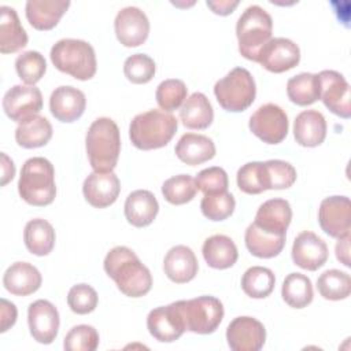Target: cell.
<instances>
[{"mask_svg": "<svg viewBox=\"0 0 351 351\" xmlns=\"http://www.w3.org/2000/svg\"><path fill=\"white\" fill-rule=\"evenodd\" d=\"M293 137L302 147H318L326 137L325 117L317 110H304L293 121Z\"/></svg>", "mask_w": 351, "mask_h": 351, "instance_id": "obj_26", "label": "cell"}, {"mask_svg": "<svg viewBox=\"0 0 351 351\" xmlns=\"http://www.w3.org/2000/svg\"><path fill=\"white\" fill-rule=\"evenodd\" d=\"M128 222L136 228H144L154 222L159 204L155 195L147 189H137L128 195L123 206Z\"/></svg>", "mask_w": 351, "mask_h": 351, "instance_id": "obj_24", "label": "cell"}, {"mask_svg": "<svg viewBox=\"0 0 351 351\" xmlns=\"http://www.w3.org/2000/svg\"><path fill=\"white\" fill-rule=\"evenodd\" d=\"M115 36L125 47H138L148 38L149 21L143 10L134 5L118 11L114 21Z\"/></svg>", "mask_w": 351, "mask_h": 351, "instance_id": "obj_16", "label": "cell"}, {"mask_svg": "<svg viewBox=\"0 0 351 351\" xmlns=\"http://www.w3.org/2000/svg\"><path fill=\"white\" fill-rule=\"evenodd\" d=\"M52 137L51 122L41 115H34L21 123L15 129V140L22 148L44 147Z\"/></svg>", "mask_w": 351, "mask_h": 351, "instance_id": "obj_33", "label": "cell"}, {"mask_svg": "<svg viewBox=\"0 0 351 351\" xmlns=\"http://www.w3.org/2000/svg\"><path fill=\"white\" fill-rule=\"evenodd\" d=\"M214 95L223 110L230 112L244 111L255 100V80L247 69L234 67L215 82Z\"/></svg>", "mask_w": 351, "mask_h": 351, "instance_id": "obj_7", "label": "cell"}, {"mask_svg": "<svg viewBox=\"0 0 351 351\" xmlns=\"http://www.w3.org/2000/svg\"><path fill=\"white\" fill-rule=\"evenodd\" d=\"M273 19L261 5H250L239 16L236 23V36L239 52L248 60L258 62L261 49L271 38Z\"/></svg>", "mask_w": 351, "mask_h": 351, "instance_id": "obj_6", "label": "cell"}, {"mask_svg": "<svg viewBox=\"0 0 351 351\" xmlns=\"http://www.w3.org/2000/svg\"><path fill=\"white\" fill-rule=\"evenodd\" d=\"M103 266L107 276L115 281L123 295L141 298L151 291V271L130 248L125 245L114 247L107 252Z\"/></svg>", "mask_w": 351, "mask_h": 351, "instance_id": "obj_1", "label": "cell"}, {"mask_svg": "<svg viewBox=\"0 0 351 351\" xmlns=\"http://www.w3.org/2000/svg\"><path fill=\"white\" fill-rule=\"evenodd\" d=\"M319 78V99L325 107L341 118L351 117L350 85L343 74L335 70H322Z\"/></svg>", "mask_w": 351, "mask_h": 351, "instance_id": "obj_13", "label": "cell"}, {"mask_svg": "<svg viewBox=\"0 0 351 351\" xmlns=\"http://www.w3.org/2000/svg\"><path fill=\"white\" fill-rule=\"evenodd\" d=\"M236 207V200L228 191L207 193L200 202V210L210 221H223L229 218Z\"/></svg>", "mask_w": 351, "mask_h": 351, "instance_id": "obj_42", "label": "cell"}, {"mask_svg": "<svg viewBox=\"0 0 351 351\" xmlns=\"http://www.w3.org/2000/svg\"><path fill=\"white\" fill-rule=\"evenodd\" d=\"M248 126L252 134L263 143L278 144L287 137L289 122L288 115L280 106L266 103L255 110L250 118Z\"/></svg>", "mask_w": 351, "mask_h": 351, "instance_id": "obj_9", "label": "cell"}, {"mask_svg": "<svg viewBox=\"0 0 351 351\" xmlns=\"http://www.w3.org/2000/svg\"><path fill=\"white\" fill-rule=\"evenodd\" d=\"M291 219L292 208L289 202L285 199L274 197L263 202L259 206L254 223L270 234L285 236Z\"/></svg>", "mask_w": 351, "mask_h": 351, "instance_id": "obj_21", "label": "cell"}, {"mask_svg": "<svg viewBox=\"0 0 351 351\" xmlns=\"http://www.w3.org/2000/svg\"><path fill=\"white\" fill-rule=\"evenodd\" d=\"M300 60V49L298 44L285 37L270 38L261 49L258 63L262 64L270 73H284L295 66Z\"/></svg>", "mask_w": 351, "mask_h": 351, "instance_id": "obj_17", "label": "cell"}, {"mask_svg": "<svg viewBox=\"0 0 351 351\" xmlns=\"http://www.w3.org/2000/svg\"><path fill=\"white\" fill-rule=\"evenodd\" d=\"M55 239V229L47 219L34 218L25 225L23 241L27 251L33 255H48L53 250Z\"/></svg>", "mask_w": 351, "mask_h": 351, "instance_id": "obj_31", "label": "cell"}, {"mask_svg": "<svg viewBox=\"0 0 351 351\" xmlns=\"http://www.w3.org/2000/svg\"><path fill=\"white\" fill-rule=\"evenodd\" d=\"M202 254L206 263L218 270L232 267L239 258L234 241L226 234H213L207 237L203 243Z\"/></svg>", "mask_w": 351, "mask_h": 351, "instance_id": "obj_29", "label": "cell"}, {"mask_svg": "<svg viewBox=\"0 0 351 351\" xmlns=\"http://www.w3.org/2000/svg\"><path fill=\"white\" fill-rule=\"evenodd\" d=\"M99 302L97 292L88 284L73 285L67 293V304L75 314L84 315L92 313Z\"/></svg>", "mask_w": 351, "mask_h": 351, "instance_id": "obj_45", "label": "cell"}, {"mask_svg": "<svg viewBox=\"0 0 351 351\" xmlns=\"http://www.w3.org/2000/svg\"><path fill=\"white\" fill-rule=\"evenodd\" d=\"M195 184L199 191H202L204 195L207 193H217V192H225L228 191L229 180L226 171L219 166H213L203 169L196 174Z\"/></svg>", "mask_w": 351, "mask_h": 351, "instance_id": "obj_46", "label": "cell"}, {"mask_svg": "<svg viewBox=\"0 0 351 351\" xmlns=\"http://www.w3.org/2000/svg\"><path fill=\"white\" fill-rule=\"evenodd\" d=\"M178 128L177 118L163 110H148L137 114L129 125L132 144L143 151L167 145Z\"/></svg>", "mask_w": 351, "mask_h": 351, "instance_id": "obj_3", "label": "cell"}, {"mask_svg": "<svg viewBox=\"0 0 351 351\" xmlns=\"http://www.w3.org/2000/svg\"><path fill=\"white\" fill-rule=\"evenodd\" d=\"M85 93L71 85H62L53 89L49 97L51 114L60 122L77 121L85 111Z\"/></svg>", "mask_w": 351, "mask_h": 351, "instance_id": "obj_20", "label": "cell"}, {"mask_svg": "<svg viewBox=\"0 0 351 351\" xmlns=\"http://www.w3.org/2000/svg\"><path fill=\"white\" fill-rule=\"evenodd\" d=\"M288 99L298 106H310L319 100L318 74L300 73L287 82Z\"/></svg>", "mask_w": 351, "mask_h": 351, "instance_id": "obj_35", "label": "cell"}, {"mask_svg": "<svg viewBox=\"0 0 351 351\" xmlns=\"http://www.w3.org/2000/svg\"><path fill=\"white\" fill-rule=\"evenodd\" d=\"M121 192V182L114 171H92L82 184L85 200L95 208H104L115 203Z\"/></svg>", "mask_w": 351, "mask_h": 351, "instance_id": "obj_19", "label": "cell"}, {"mask_svg": "<svg viewBox=\"0 0 351 351\" xmlns=\"http://www.w3.org/2000/svg\"><path fill=\"white\" fill-rule=\"evenodd\" d=\"M197 192L195 178L189 174H178L167 178L162 185V195L166 202L180 206L191 202Z\"/></svg>", "mask_w": 351, "mask_h": 351, "instance_id": "obj_39", "label": "cell"}, {"mask_svg": "<svg viewBox=\"0 0 351 351\" xmlns=\"http://www.w3.org/2000/svg\"><path fill=\"white\" fill-rule=\"evenodd\" d=\"M147 328L151 336L160 343H171L180 339L186 329L178 300L152 308L147 315Z\"/></svg>", "mask_w": 351, "mask_h": 351, "instance_id": "obj_12", "label": "cell"}, {"mask_svg": "<svg viewBox=\"0 0 351 351\" xmlns=\"http://www.w3.org/2000/svg\"><path fill=\"white\" fill-rule=\"evenodd\" d=\"M165 274L176 284H185L195 278L199 270V262L195 252L186 245L171 247L163 259Z\"/></svg>", "mask_w": 351, "mask_h": 351, "instance_id": "obj_22", "label": "cell"}, {"mask_svg": "<svg viewBox=\"0 0 351 351\" xmlns=\"http://www.w3.org/2000/svg\"><path fill=\"white\" fill-rule=\"evenodd\" d=\"M27 324L32 337L40 344H51L59 332L60 318L58 308L45 299L29 304Z\"/></svg>", "mask_w": 351, "mask_h": 351, "instance_id": "obj_15", "label": "cell"}, {"mask_svg": "<svg viewBox=\"0 0 351 351\" xmlns=\"http://www.w3.org/2000/svg\"><path fill=\"white\" fill-rule=\"evenodd\" d=\"M281 296L292 308H304L313 302L311 280L302 273H289L282 282Z\"/></svg>", "mask_w": 351, "mask_h": 351, "instance_id": "obj_34", "label": "cell"}, {"mask_svg": "<svg viewBox=\"0 0 351 351\" xmlns=\"http://www.w3.org/2000/svg\"><path fill=\"white\" fill-rule=\"evenodd\" d=\"M156 71L154 59L145 53H133L123 63L125 77L133 84L149 82Z\"/></svg>", "mask_w": 351, "mask_h": 351, "instance_id": "obj_43", "label": "cell"}, {"mask_svg": "<svg viewBox=\"0 0 351 351\" xmlns=\"http://www.w3.org/2000/svg\"><path fill=\"white\" fill-rule=\"evenodd\" d=\"M335 251H336V258H337L344 266L350 267V266H351V262H350V234L337 239Z\"/></svg>", "mask_w": 351, "mask_h": 351, "instance_id": "obj_50", "label": "cell"}, {"mask_svg": "<svg viewBox=\"0 0 351 351\" xmlns=\"http://www.w3.org/2000/svg\"><path fill=\"white\" fill-rule=\"evenodd\" d=\"M85 148L93 171H112L121 152V134L115 121L95 119L85 136Z\"/></svg>", "mask_w": 351, "mask_h": 351, "instance_id": "obj_2", "label": "cell"}, {"mask_svg": "<svg viewBox=\"0 0 351 351\" xmlns=\"http://www.w3.org/2000/svg\"><path fill=\"white\" fill-rule=\"evenodd\" d=\"M318 222L321 229L330 237L340 239L351 230V203L347 196L325 197L318 208Z\"/></svg>", "mask_w": 351, "mask_h": 351, "instance_id": "obj_11", "label": "cell"}, {"mask_svg": "<svg viewBox=\"0 0 351 351\" xmlns=\"http://www.w3.org/2000/svg\"><path fill=\"white\" fill-rule=\"evenodd\" d=\"M188 95V88L182 80L169 78L162 81L155 92V99L158 106L166 111L171 112L182 106Z\"/></svg>", "mask_w": 351, "mask_h": 351, "instance_id": "obj_40", "label": "cell"}, {"mask_svg": "<svg viewBox=\"0 0 351 351\" xmlns=\"http://www.w3.org/2000/svg\"><path fill=\"white\" fill-rule=\"evenodd\" d=\"M266 167L270 177V189H287L296 181V169L285 160H266Z\"/></svg>", "mask_w": 351, "mask_h": 351, "instance_id": "obj_47", "label": "cell"}, {"mask_svg": "<svg viewBox=\"0 0 351 351\" xmlns=\"http://www.w3.org/2000/svg\"><path fill=\"white\" fill-rule=\"evenodd\" d=\"M207 7L211 8L214 14L218 15H229L239 5L237 0H207Z\"/></svg>", "mask_w": 351, "mask_h": 351, "instance_id": "obj_49", "label": "cell"}, {"mask_svg": "<svg viewBox=\"0 0 351 351\" xmlns=\"http://www.w3.org/2000/svg\"><path fill=\"white\" fill-rule=\"evenodd\" d=\"M174 152L181 162L189 166H196L215 156V144L208 136L185 133L177 141Z\"/></svg>", "mask_w": 351, "mask_h": 351, "instance_id": "obj_27", "label": "cell"}, {"mask_svg": "<svg viewBox=\"0 0 351 351\" xmlns=\"http://www.w3.org/2000/svg\"><path fill=\"white\" fill-rule=\"evenodd\" d=\"M99 333L90 325L73 326L64 336L66 351H95L99 347Z\"/></svg>", "mask_w": 351, "mask_h": 351, "instance_id": "obj_44", "label": "cell"}, {"mask_svg": "<svg viewBox=\"0 0 351 351\" xmlns=\"http://www.w3.org/2000/svg\"><path fill=\"white\" fill-rule=\"evenodd\" d=\"M317 289L326 300L347 299L351 293V277L337 269L325 270L317 280Z\"/></svg>", "mask_w": 351, "mask_h": 351, "instance_id": "obj_38", "label": "cell"}, {"mask_svg": "<svg viewBox=\"0 0 351 351\" xmlns=\"http://www.w3.org/2000/svg\"><path fill=\"white\" fill-rule=\"evenodd\" d=\"M185 329L197 335H210L217 330L223 318V304L214 296H199L178 300Z\"/></svg>", "mask_w": 351, "mask_h": 351, "instance_id": "obj_8", "label": "cell"}, {"mask_svg": "<svg viewBox=\"0 0 351 351\" xmlns=\"http://www.w3.org/2000/svg\"><path fill=\"white\" fill-rule=\"evenodd\" d=\"M43 108V95L36 85H14L3 96L5 115L18 123L38 115Z\"/></svg>", "mask_w": 351, "mask_h": 351, "instance_id": "obj_10", "label": "cell"}, {"mask_svg": "<svg viewBox=\"0 0 351 351\" xmlns=\"http://www.w3.org/2000/svg\"><path fill=\"white\" fill-rule=\"evenodd\" d=\"M291 255L296 266L315 271L328 261L329 250L326 243L314 232L303 230L295 237Z\"/></svg>", "mask_w": 351, "mask_h": 351, "instance_id": "obj_18", "label": "cell"}, {"mask_svg": "<svg viewBox=\"0 0 351 351\" xmlns=\"http://www.w3.org/2000/svg\"><path fill=\"white\" fill-rule=\"evenodd\" d=\"M237 186L248 195H258L270 189V177L265 162H248L237 170Z\"/></svg>", "mask_w": 351, "mask_h": 351, "instance_id": "obj_36", "label": "cell"}, {"mask_svg": "<svg viewBox=\"0 0 351 351\" xmlns=\"http://www.w3.org/2000/svg\"><path fill=\"white\" fill-rule=\"evenodd\" d=\"M226 341L233 351H259L266 341V329L254 317H236L226 328Z\"/></svg>", "mask_w": 351, "mask_h": 351, "instance_id": "obj_14", "label": "cell"}, {"mask_svg": "<svg viewBox=\"0 0 351 351\" xmlns=\"http://www.w3.org/2000/svg\"><path fill=\"white\" fill-rule=\"evenodd\" d=\"M51 62L53 66L75 80L86 81L96 74L97 62L93 47L84 40L62 38L51 48Z\"/></svg>", "mask_w": 351, "mask_h": 351, "instance_id": "obj_5", "label": "cell"}, {"mask_svg": "<svg viewBox=\"0 0 351 351\" xmlns=\"http://www.w3.org/2000/svg\"><path fill=\"white\" fill-rule=\"evenodd\" d=\"M27 33L12 7H0V52L14 53L27 45Z\"/></svg>", "mask_w": 351, "mask_h": 351, "instance_id": "obj_28", "label": "cell"}, {"mask_svg": "<svg viewBox=\"0 0 351 351\" xmlns=\"http://www.w3.org/2000/svg\"><path fill=\"white\" fill-rule=\"evenodd\" d=\"M244 241L247 250L256 258H274L277 256L284 245H285V236L270 234L261 228H258L254 222L248 225L244 233Z\"/></svg>", "mask_w": 351, "mask_h": 351, "instance_id": "obj_32", "label": "cell"}, {"mask_svg": "<svg viewBox=\"0 0 351 351\" xmlns=\"http://www.w3.org/2000/svg\"><path fill=\"white\" fill-rule=\"evenodd\" d=\"M15 70L26 85H34L44 77L47 62L38 51H25L16 56Z\"/></svg>", "mask_w": 351, "mask_h": 351, "instance_id": "obj_41", "label": "cell"}, {"mask_svg": "<svg viewBox=\"0 0 351 351\" xmlns=\"http://www.w3.org/2000/svg\"><path fill=\"white\" fill-rule=\"evenodd\" d=\"M274 284V273L263 266H251L241 277V288L244 293L252 299L267 298L273 292Z\"/></svg>", "mask_w": 351, "mask_h": 351, "instance_id": "obj_37", "label": "cell"}, {"mask_svg": "<svg viewBox=\"0 0 351 351\" xmlns=\"http://www.w3.org/2000/svg\"><path fill=\"white\" fill-rule=\"evenodd\" d=\"M0 310H1V326H0V332L4 333L7 332L11 326H14V324L16 322V317H18V310L15 307V304L4 298L0 299Z\"/></svg>", "mask_w": 351, "mask_h": 351, "instance_id": "obj_48", "label": "cell"}, {"mask_svg": "<svg viewBox=\"0 0 351 351\" xmlns=\"http://www.w3.org/2000/svg\"><path fill=\"white\" fill-rule=\"evenodd\" d=\"M180 119L188 129L208 128L214 119V110L207 96L202 92H193L186 97L180 108Z\"/></svg>", "mask_w": 351, "mask_h": 351, "instance_id": "obj_30", "label": "cell"}, {"mask_svg": "<svg viewBox=\"0 0 351 351\" xmlns=\"http://www.w3.org/2000/svg\"><path fill=\"white\" fill-rule=\"evenodd\" d=\"M18 192L30 206L44 207L51 204L56 196L55 169L52 163L43 156L29 158L21 170Z\"/></svg>", "mask_w": 351, "mask_h": 351, "instance_id": "obj_4", "label": "cell"}, {"mask_svg": "<svg viewBox=\"0 0 351 351\" xmlns=\"http://www.w3.org/2000/svg\"><path fill=\"white\" fill-rule=\"evenodd\" d=\"M1 158V186L7 185L15 176V165L12 162V159L5 154L1 152L0 154Z\"/></svg>", "mask_w": 351, "mask_h": 351, "instance_id": "obj_51", "label": "cell"}, {"mask_svg": "<svg viewBox=\"0 0 351 351\" xmlns=\"http://www.w3.org/2000/svg\"><path fill=\"white\" fill-rule=\"evenodd\" d=\"M69 7V0H27L25 12L34 29L51 30L58 25Z\"/></svg>", "mask_w": 351, "mask_h": 351, "instance_id": "obj_25", "label": "cell"}, {"mask_svg": "<svg viewBox=\"0 0 351 351\" xmlns=\"http://www.w3.org/2000/svg\"><path fill=\"white\" fill-rule=\"evenodd\" d=\"M43 277L36 266L29 262H15L3 274L4 288L15 296H27L38 291Z\"/></svg>", "mask_w": 351, "mask_h": 351, "instance_id": "obj_23", "label": "cell"}]
</instances>
